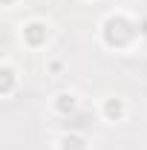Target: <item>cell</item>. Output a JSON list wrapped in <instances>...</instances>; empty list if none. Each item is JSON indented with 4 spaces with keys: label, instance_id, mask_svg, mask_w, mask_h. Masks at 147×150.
Listing matches in <instances>:
<instances>
[{
    "label": "cell",
    "instance_id": "6da1fadb",
    "mask_svg": "<svg viewBox=\"0 0 147 150\" xmlns=\"http://www.w3.org/2000/svg\"><path fill=\"white\" fill-rule=\"evenodd\" d=\"M46 38H49V29H46V23H43V20H29V23L23 26V43H26L29 49L43 46V43H46Z\"/></svg>",
    "mask_w": 147,
    "mask_h": 150
},
{
    "label": "cell",
    "instance_id": "7a4b0ae2",
    "mask_svg": "<svg viewBox=\"0 0 147 150\" xmlns=\"http://www.w3.org/2000/svg\"><path fill=\"white\" fill-rule=\"evenodd\" d=\"M101 115L107 118V121H121L124 115H127V104H124V98H104V104H101Z\"/></svg>",
    "mask_w": 147,
    "mask_h": 150
},
{
    "label": "cell",
    "instance_id": "3957f363",
    "mask_svg": "<svg viewBox=\"0 0 147 150\" xmlns=\"http://www.w3.org/2000/svg\"><path fill=\"white\" fill-rule=\"evenodd\" d=\"M52 107H55V112H61V115H69V112L78 107V95L75 93H58L55 101H52Z\"/></svg>",
    "mask_w": 147,
    "mask_h": 150
},
{
    "label": "cell",
    "instance_id": "277c9868",
    "mask_svg": "<svg viewBox=\"0 0 147 150\" xmlns=\"http://www.w3.org/2000/svg\"><path fill=\"white\" fill-rule=\"evenodd\" d=\"M61 150H87V142L81 136H64L61 139Z\"/></svg>",
    "mask_w": 147,
    "mask_h": 150
},
{
    "label": "cell",
    "instance_id": "5b68a950",
    "mask_svg": "<svg viewBox=\"0 0 147 150\" xmlns=\"http://www.w3.org/2000/svg\"><path fill=\"white\" fill-rule=\"evenodd\" d=\"M12 87H15V72H12V67L6 64V67H3V95H12Z\"/></svg>",
    "mask_w": 147,
    "mask_h": 150
},
{
    "label": "cell",
    "instance_id": "8992f818",
    "mask_svg": "<svg viewBox=\"0 0 147 150\" xmlns=\"http://www.w3.org/2000/svg\"><path fill=\"white\" fill-rule=\"evenodd\" d=\"M3 3H6V6H9V9H12V6H15V0H3Z\"/></svg>",
    "mask_w": 147,
    "mask_h": 150
}]
</instances>
